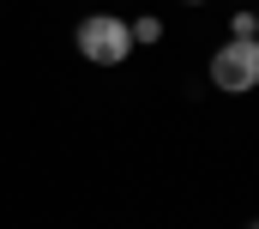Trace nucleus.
I'll return each instance as SVG.
<instances>
[{
    "label": "nucleus",
    "mask_w": 259,
    "mask_h": 229,
    "mask_svg": "<svg viewBox=\"0 0 259 229\" xmlns=\"http://www.w3.org/2000/svg\"><path fill=\"white\" fill-rule=\"evenodd\" d=\"M229 36H253V12H247V6H235V18H229Z\"/></svg>",
    "instance_id": "20e7f679"
},
{
    "label": "nucleus",
    "mask_w": 259,
    "mask_h": 229,
    "mask_svg": "<svg viewBox=\"0 0 259 229\" xmlns=\"http://www.w3.org/2000/svg\"><path fill=\"white\" fill-rule=\"evenodd\" d=\"M247 229H259V223H247Z\"/></svg>",
    "instance_id": "0eeeda50"
},
{
    "label": "nucleus",
    "mask_w": 259,
    "mask_h": 229,
    "mask_svg": "<svg viewBox=\"0 0 259 229\" xmlns=\"http://www.w3.org/2000/svg\"><path fill=\"white\" fill-rule=\"evenodd\" d=\"M78 55L91 60V66H121V60L133 55L127 18H115V12H91V18L78 24Z\"/></svg>",
    "instance_id": "f03ea898"
},
{
    "label": "nucleus",
    "mask_w": 259,
    "mask_h": 229,
    "mask_svg": "<svg viewBox=\"0 0 259 229\" xmlns=\"http://www.w3.org/2000/svg\"><path fill=\"white\" fill-rule=\"evenodd\" d=\"M127 30H133V43H145V49H151V43L163 36V18H157V12H145V18H127Z\"/></svg>",
    "instance_id": "7ed1b4c3"
},
{
    "label": "nucleus",
    "mask_w": 259,
    "mask_h": 229,
    "mask_svg": "<svg viewBox=\"0 0 259 229\" xmlns=\"http://www.w3.org/2000/svg\"><path fill=\"white\" fill-rule=\"evenodd\" d=\"M211 85H217L223 97L259 91V36H229V43L211 55Z\"/></svg>",
    "instance_id": "f257e3e1"
},
{
    "label": "nucleus",
    "mask_w": 259,
    "mask_h": 229,
    "mask_svg": "<svg viewBox=\"0 0 259 229\" xmlns=\"http://www.w3.org/2000/svg\"><path fill=\"white\" fill-rule=\"evenodd\" d=\"M187 6H205V0H187Z\"/></svg>",
    "instance_id": "423d86ee"
},
{
    "label": "nucleus",
    "mask_w": 259,
    "mask_h": 229,
    "mask_svg": "<svg viewBox=\"0 0 259 229\" xmlns=\"http://www.w3.org/2000/svg\"><path fill=\"white\" fill-rule=\"evenodd\" d=\"M253 36H259V12H253Z\"/></svg>",
    "instance_id": "39448f33"
}]
</instances>
